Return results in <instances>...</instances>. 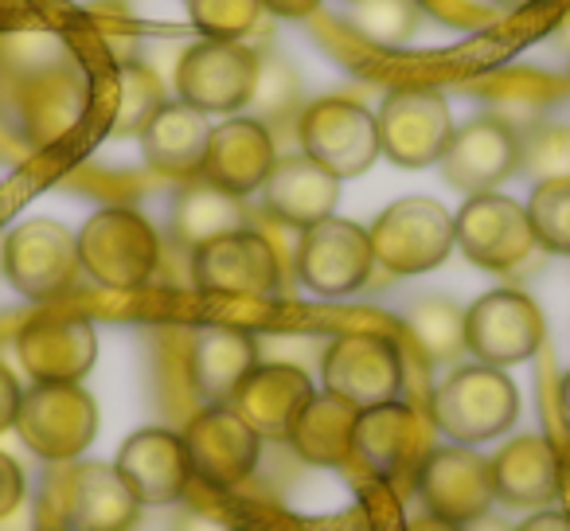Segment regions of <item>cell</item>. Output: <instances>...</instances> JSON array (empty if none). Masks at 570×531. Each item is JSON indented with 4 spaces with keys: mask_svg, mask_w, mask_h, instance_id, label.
Instances as JSON below:
<instances>
[{
    "mask_svg": "<svg viewBox=\"0 0 570 531\" xmlns=\"http://www.w3.org/2000/svg\"><path fill=\"white\" fill-rule=\"evenodd\" d=\"M411 336L434 364H450L465 352V309L450 297H422L406 317Z\"/></svg>",
    "mask_w": 570,
    "mask_h": 531,
    "instance_id": "cell-30",
    "label": "cell"
},
{
    "mask_svg": "<svg viewBox=\"0 0 570 531\" xmlns=\"http://www.w3.org/2000/svg\"><path fill=\"white\" fill-rule=\"evenodd\" d=\"M520 419V391L504 367L469 364L450 372L430 395V422L461 445L492 442Z\"/></svg>",
    "mask_w": 570,
    "mask_h": 531,
    "instance_id": "cell-1",
    "label": "cell"
},
{
    "mask_svg": "<svg viewBox=\"0 0 570 531\" xmlns=\"http://www.w3.org/2000/svg\"><path fill=\"white\" fill-rule=\"evenodd\" d=\"M24 469L9 458V453H0V520H9L20 504H24Z\"/></svg>",
    "mask_w": 570,
    "mask_h": 531,
    "instance_id": "cell-38",
    "label": "cell"
},
{
    "mask_svg": "<svg viewBox=\"0 0 570 531\" xmlns=\"http://www.w3.org/2000/svg\"><path fill=\"white\" fill-rule=\"evenodd\" d=\"M184 445H188L191 473L223 492L238 489L258 469L262 453V437L227 403L191 414L184 426Z\"/></svg>",
    "mask_w": 570,
    "mask_h": 531,
    "instance_id": "cell-16",
    "label": "cell"
},
{
    "mask_svg": "<svg viewBox=\"0 0 570 531\" xmlns=\"http://www.w3.org/2000/svg\"><path fill=\"white\" fill-rule=\"evenodd\" d=\"M258 360H262L258 341H254L250 333H243V328H235V325L199 328L196 341H191V356H188L191 391H196L199 399H207V406L227 403Z\"/></svg>",
    "mask_w": 570,
    "mask_h": 531,
    "instance_id": "cell-24",
    "label": "cell"
},
{
    "mask_svg": "<svg viewBox=\"0 0 570 531\" xmlns=\"http://www.w3.org/2000/svg\"><path fill=\"white\" fill-rule=\"evenodd\" d=\"M375 266L372 238L360 223L328 215L302 230L297 282L321 297H348L367 286Z\"/></svg>",
    "mask_w": 570,
    "mask_h": 531,
    "instance_id": "cell-12",
    "label": "cell"
},
{
    "mask_svg": "<svg viewBox=\"0 0 570 531\" xmlns=\"http://www.w3.org/2000/svg\"><path fill=\"white\" fill-rule=\"evenodd\" d=\"M453 243L473 266L492 274H512L535 254L528 207L500 191H481L461 204V212L453 215Z\"/></svg>",
    "mask_w": 570,
    "mask_h": 531,
    "instance_id": "cell-8",
    "label": "cell"
},
{
    "mask_svg": "<svg viewBox=\"0 0 570 531\" xmlns=\"http://www.w3.org/2000/svg\"><path fill=\"white\" fill-rule=\"evenodd\" d=\"M528 223L539 250L570 258V176L535 184L528 199Z\"/></svg>",
    "mask_w": 570,
    "mask_h": 531,
    "instance_id": "cell-33",
    "label": "cell"
},
{
    "mask_svg": "<svg viewBox=\"0 0 570 531\" xmlns=\"http://www.w3.org/2000/svg\"><path fill=\"white\" fill-rule=\"evenodd\" d=\"M313 399V380L305 367L277 364V360H258L227 406L262 437V442H285L289 426H294L297 411Z\"/></svg>",
    "mask_w": 570,
    "mask_h": 531,
    "instance_id": "cell-19",
    "label": "cell"
},
{
    "mask_svg": "<svg viewBox=\"0 0 570 531\" xmlns=\"http://www.w3.org/2000/svg\"><path fill=\"white\" fill-rule=\"evenodd\" d=\"M165 106L160 79L141 63H126L118 71V102H114V137H141V129L153 121V114Z\"/></svg>",
    "mask_w": 570,
    "mask_h": 531,
    "instance_id": "cell-31",
    "label": "cell"
},
{
    "mask_svg": "<svg viewBox=\"0 0 570 531\" xmlns=\"http://www.w3.org/2000/svg\"><path fill=\"white\" fill-rule=\"evenodd\" d=\"M515 531H570V515L567 512H535Z\"/></svg>",
    "mask_w": 570,
    "mask_h": 531,
    "instance_id": "cell-41",
    "label": "cell"
},
{
    "mask_svg": "<svg viewBox=\"0 0 570 531\" xmlns=\"http://www.w3.org/2000/svg\"><path fill=\"white\" fill-rule=\"evenodd\" d=\"M372 254L383 271L395 278H414L450 258L453 243V215L430 196H406L380 212V219L367 230Z\"/></svg>",
    "mask_w": 570,
    "mask_h": 531,
    "instance_id": "cell-3",
    "label": "cell"
},
{
    "mask_svg": "<svg viewBox=\"0 0 570 531\" xmlns=\"http://www.w3.org/2000/svg\"><path fill=\"white\" fill-rule=\"evenodd\" d=\"M321 0H262V9L274 12V17H285V20H302V17H313L317 12Z\"/></svg>",
    "mask_w": 570,
    "mask_h": 531,
    "instance_id": "cell-40",
    "label": "cell"
},
{
    "mask_svg": "<svg viewBox=\"0 0 570 531\" xmlns=\"http://www.w3.org/2000/svg\"><path fill=\"white\" fill-rule=\"evenodd\" d=\"M492 4H504V9H520V4H531V0H492Z\"/></svg>",
    "mask_w": 570,
    "mask_h": 531,
    "instance_id": "cell-46",
    "label": "cell"
},
{
    "mask_svg": "<svg viewBox=\"0 0 570 531\" xmlns=\"http://www.w3.org/2000/svg\"><path fill=\"white\" fill-rule=\"evenodd\" d=\"M82 82L67 67H48V71H36L32 79L20 90V121H24V137L36 149H48V145L63 141L82 118Z\"/></svg>",
    "mask_w": 570,
    "mask_h": 531,
    "instance_id": "cell-28",
    "label": "cell"
},
{
    "mask_svg": "<svg viewBox=\"0 0 570 531\" xmlns=\"http://www.w3.org/2000/svg\"><path fill=\"white\" fill-rule=\"evenodd\" d=\"M434 450V422L399 399L360 411L352 430V461L391 484L419 481V469Z\"/></svg>",
    "mask_w": 570,
    "mask_h": 531,
    "instance_id": "cell-4",
    "label": "cell"
},
{
    "mask_svg": "<svg viewBox=\"0 0 570 531\" xmlns=\"http://www.w3.org/2000/svg\"><path fill=\"white\" fill-rule=\"evenodd\" d=\"M465 531H512V528H508V523L500 520V515H489V512H484V515H476V520H469V523H465Z\"/></svg>",
    "mask_w": 570,
    "mask_h": 531,
    "instance_id": "cell-44",
    "label": "cell"
},
{
    "mask_svg": "<svg viewBox=\"0 0 570 531\" xmlns=\"http://www.w3.org/2000/svg\"><path fill=\"white\" fill-rule=\"evenodd\" d=\"M262 212L274 219L294 223V227H313L328 219L341 204V180L333 173L309 160L305 153H285L274 160L266 184H262Z\"/></svg>",
    "mask_w": 570,
    "mask_h": 531,
    "instance_id": "cell-22",
    "label": "cell"
},
{
    "mask_svg": "<svg viewBox=\"0 0 570 531\" xmlns=\"http://www.w3.org/2000/svg\"><path fill=\"white\" fill-rule=\"evenodd\" d=\"M274 160L277 141L269 134V126H262L258 118H227L219 126H212L199 176L207 184H215V188L246 199L266 184Z\"/></svg>",
    "mask_w": 570,
    "mask_h": 531,
    "instance_id": "cell-20",
    "label": "cell"
},
{
    "mask_svg": "<svg viewBox=\"0 0 570 531\" xmlns=\"http://www.w3.org/2000/svg\"><path fill=\"white\" fill-rule=\"evenodd\" d=\"M375 134H380V157L395 160L399 168H430L442 160L453 137L450 102L434 87H403L383 98Z\"/></svg>",
    "mask_w": 570,
    "mask_h": 531,
    "instance_id": "cell-7",
    "label": "cell"
},
{
    "mask_svg": "<svg viewBox=\"0 0 570 531\" xmlns=\"http://www.w3.org/2000/svg\"><path fill=\"white\" fill-rule=\"evenodd\" d=\"M250 227L258 230L262 238L269 243L277 258V271H282V286H294L297 282V254H302V227L285 219H274L269 212H250Z\"/></svg>",
    "mask_w": 570,
    "mask_h": 531,
    "instance_id": "cell-37",
    "label": "cell"
},
{
    "mask_svg": "<svg viewBox=\"0 0 570 531\" xmlns=\"http://www.w3.org/2000/svg\"><path fill=\"white\" fill-rule=\"evenodd\" d=\"M67 520L75 531H129L137 528L141 504L106 461H79L63 484Z\"/></svg>",
    "mask_w": 570,
    "mask_h": 531,
    "instance_id": "cell-23",
    "label": "cell"
},
{
    "mask_svg": "<svg viewBox=\"0 0 570 531\" xmlns=\"http://www.w3.org/2000/svg\"><path fill=\"white\" fill-rule=\"evenodd\" d=\"M207 137H212V126L204 114L184 102H165L141 129V153L153 173L168 180H196L204 168Z\"/></svg>",
    "mask_w": 570,
    "mask_h": 531,
    "instance_id": "cell-26",
    "label": "cell"
},
{
    "mask_svg": "<svg viewBox=\"0 0 570 531\" xmlns=\"http://www.w3.org/2000/svg\"><path fill=\"white\" fill-rule=\"evenodd\" d=\"M562 414H567V422H570V372L562 375Z\"/></svg>",
    "mask_w": 570,
    "mask_h": 531,
    "instance_id": "cell-45",
    "label": "cell"
},
{
    "mask_svg": "<svg viewBox=\"0 0 570 531\" xmlns=\"http://www.w3.org/2000/svg\"><path fill=\"white\" fill-rule=\"evenodd\" d=\"M543 336V313L520 289H492L465 309V352H473L476 364H523L539 352Z\"/></svg>",
    "mask_w": 570,
    "mask_h": 531,
    "instance_id": "cell-11",
    "label": "cell"
},
{
    "mask_svg": "<svg viewBox=\"0 0 570 531\" xmlns=\"http://www.w3.org/2000/svg\"><path fill=\"white\" fill-rule=\"evenodd\" d=\"M118 476L129 484L137 504H173L188 492L191 484V458L184 434L165 426L137 430L121 442L118 461H114Z\"/></svg>",
    "mask_w": 570,
    "mask_h": 531,
    "instance_id": "cell-18",
    "label": "cell"
},
{
    "mask_svg": "<svg viewBox=\"0 0 570 531\" xmlns=\"http://www.w3.org/2000/svg\"><path fill=\"white\" fill-rule=\"evenodd\" d=\"M0 274H4V238H0Z\"/></svg>",
    "mask_w": 570,
    "mask_h": 531,
    "instance_id": "cell-47",
    "label": "cell"
},
{
    "mask_svg": "<svg viewBox=\"0 0 570 531\" xmlns=\"http://www.w3.org/2000/svg\"><path fill=\"white\" fill-rule=\"evenodd\" d=\"M20 395H24V391H20L17 375L0 364V434H4V430H12V422H17Z\"/></svg>",
    "mask_w": 570,
    "mask_h": 531,
    "instance_id": "cell-39",
    "label": "cell"
},
{
    "mask_svg": "<svg viewBox=\"0 0 570 531\" xmlns=\"http://www.w3.org/2000/svg\"><path fill=\"white\" fill-rule=\"evenodd\" d=\"M17 356L36 383H79L98 360V333L87 317H40L20 328Z\"/></svg>",
    "mask_w": 570,
    "mask_h": 531,
    "instance_id": "cell-21",
    "label": "cell"
},
{
    "mask_svg": "<svg viewBox=\"0 0 570 531\" xmlns=\"http://www.w3.org/2000/svg\"><path fill=\"white\" fill-rule=\"evenodd\" d=\"M250 227V207L230 191L207 184L204 176L184 180V188L173 199V246L196 250L230 230Z\"/></svg>",
    "mask_w": 570,
    "mask_h": 531,
    "instance_id": "cell-29",
    "label": "cell"
},
{
    "mask_svg": "<svg viewBox=\"0 0 570 531\" xmlns=\"http://www.w3.org/2000/svg\"><path fill=\"white\" fill-rule=\"evenodd\" d=\"M360 411L348 399L333 391H313L309 403L297 411L294 426L285 434L289 450L317 469H344L352 465V430H356Z\"/></svg>",
    "mask_w": 570,
    "mask_h": 531,
    "instance_id": "cell-27",
    "label": "cell"
},
{
    "mask_svg": "<svg viewBox=\"0 0 570 531\" xmlns=\"http://www.w3.org/2000/svg\"><path fill=\"white\" fill-rule=\"evenodd\" d=\"M173 531H235V528H227V523L212 520V515H204V512H180Z\"/></svg>",
    "mask_w": 570,
    "mask_h": 531,
    "instance_id": "cell-42",
    "label": "cell"
},
{
    "mask_svg": "<svg viewBox=\"0 0 570 531\" xmlns=\"http://www.w3.org/2000/svg\"><path fill=\"white\" fill-rule=\"evenodd\" d=\"M419 489L422 504L430 515H442L450 523H469L484 515L497 500V484H492V461L481 458L469 445H445L426 458L419 469Z\"/></svg>",
    "mask_w": 570,
    "mask_h": 531,
    "instance_id": "cell-17",
    "label": "cell"
},
{
    "mask_svg": "<svg viewBox=\"0 0 570 531\" xmlns=\"http://www.w3.org/2000/svg\"><path fill=\"white\" fill-rule=\"evenodd\" d=\"M302 102V79L289 63L282 59H258V79H254L250 102L254 114H258L262 126H274V121H285Z\"/></svg>",
    "mask_w": 570,
    "mask_h": 531,
    "instance_id": "cell-34",
    "label": "cell"
},
{
    "mask_svg": "<svg viewBox=\"0 0 570 531\" xmlns=\"http://www.w3.org/2000/svg\"><path fill=\"white\" fill-rule=\"evenodd\" d=\"M297 145L336 180H352L380 160L375 114L356 98H317L297 114Z\"/></svg>",
    "mask_w": 570,
    "mask_h": 531,
    "instance_id": "cell-6",
    "label": "cell"
},
{
    "mask_svg": "<svg viewBox=\"0 0 570 531\" xmlns=\"http://www.w3.org/2000/svg\"><path fill=\"white\" fill-rule=\"evenodd\" d=\"M325 391L348 399L356 411L395 403L403 391V356L380 333H344L321 356Z\"/></svg>",
    "mask_w": 570,
    "mask_h": 531,
    "instance_id": "cell-10",
    "label": "cell"
},
{
    "mask_svg": "<svg viewBox=\"0 0 570 531\" xmlns=\"http://www.w3.org/2000/svg\"><path fill=\"white\" fill-rule=\"evenodd\" d=\"M406 531H465L461 523H450V520H442V515H411L406 520Z\"/></svg>",
    "mask_w": 570,
    "mask_h": 531,
    "instance_id": "cell-43",
    "label": "cell"
},
{
    "mask_svg": "<svg viewBox=\"0 0 570 531\" xmlns=\"http://www.w3.org/2000/svg\"><path fill=\"white\" fill-rule=\"evenodd\" d=\"M442 180L465 196H481L520 173V134L497 114L469 118L453 126V137L442 153Z\"/></svg>",
    "mask_w": 570,
    "mask_h": 531,
    "instance_id": "cell-15",
    "label": "cell"
},
{
    "mask_svg": "<svg viewBox=\"0 0 570 531\" xmlns=\"http://www.w3.org/2000/svg\"><path fill=\"white\" fill-rule=\"evenodd\" d=\"M75 243H79V266L106 289H141L160 271V238L134 207L95 212Z\"/></svg>",
    "mask_w": 570,
    "mask_h": 531,
    "instance_id": "cell-2",
    "label": "cell"
},
{
    "mask_svg": "<svg viewBox=\"0 0 570 531\" xmlns=\"http://www.w3.org/2000/svg\"><path fill=\"white\" fill-rule=\"evenodd\" d=\"M12 430L43 461H75L98 434V403L79 383H36L20 395Z\"/></svg>",
    "mask_w": 570,
    "mask_h": 531,
    "instance_id": "cell-5",
    "label": "cell"
},
{
    "mask_svg": "<svg viewBox=\"0 0 570 531\" xmlns=\"http://www.w3.org/2000/svg\"><path fill=\"white\" fill-rule=\"evenodd\" d=\"M79 243L56 219H28L4 238V278L28 302H56L79 278Z\"/></svg>",
    "mask_w": 570,
    "mask_h": 531,
    "instance_id": "cell-9",
    "label": "cell"
},
{
    "mask_svg": "<svg viewBox=\"0 0 570 531\" xmlns=\"http://www.w3.org/2000/svg\"><path fill=\"white\" fill-rule=\"evenodd\" d=\"M191 286L223 297H269L282 289V271L266 238L243 227L191 250Z\"/></svg>",
    "mask_w": 570,
    "mask_h": 531,
    "instance_id": "cell-14",
    "label": "cell"
},
{
    "mask_svg": "<svg viewBox=\"0 0 570 531\" xmlns=\"http://www.w3.org/2000/svg\"><path fill=\"white\" fill-rule=\"evenodd\" d=\"M188 17L199 36L219 43H243L262 17V0H188Z\"/></svg>",
    "mask_w": 570,
    "mask_h": 531,
    "instance_id": "cell-35",
    "label": "cell"
},
{
    "mask_svg": "<svg viewBox=\"0 0 570 531\" xmlns=\"http://www.w3.org/2000/svg\"><path fill=\"white\" fill-rule=\"evenodd\" d=\"M520 173H528L535 184L570 176V129L535 126L528 137H520Z\"/></svg>",
    "mask_w": 570,
    "mask_h": 531,
    "instance_id": "cell-36",
    "label": "cell"
},
{
    "mask_svg": "<svg viewBox=\"0 0 570 531\" xmlns=\"http://www.w3.org/2000/svg\"><path fill=\"white\" fill-rule=\"evenodd\" d=\"M348 24L375 48H403L419 28V0H352Z\"/></svg>",
    "mask_w": 570,
    "mask_h": 531,
    "instance_id": "cell-32",
    "label": "cell"
},
{
    "mask_svg": "<svg viewBox=\"0 0 570 531\" xmlns=\"http://www.w3.org/2000/svg\"><path fill=\"white\" fill-rule=\"evenodd\" d=\"M258 79V51L246 43L204 40L184 51L176 67V95L199 114H235L250 102Z\"/></svg>",
    "mask_w": 570,
    "mask_h": 531,
    "instance_id": "cell-13",
    "label": "cell"
},
{
    "mask_svg": "<svg viewBox=\"0 0 570 531\" xmlns=\"http://www.w3.org/2000/svg\"><path fill=\"white\" fill-rule=\"evenodd\" d=\"M492 461V484H497V500L512 508H543L559 496V458L554 445L543 434H520L508 445H500Z\"/></svg>",
    "mask_w": 570,
    "mask_h": 531,
    "instance_id": "cell-25",
    "label": "cell"
}]
</instances>
